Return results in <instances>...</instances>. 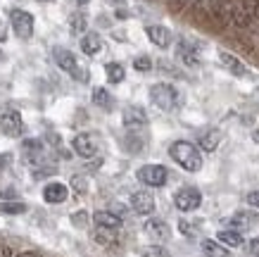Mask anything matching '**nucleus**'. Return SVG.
<instances>
[{"mask_svg": "<svg viewBox=\"0 0 259 257\" xmlns=\"http://www.w3.org/2000/svg\"><path fill=\"white\" fill-rule=\"evenodd\" d=\"M169 155L181 169L186 171H200L202 167V155H200V148L193 145L190 140H176L169 145Z\"/></svg>", "mask_w": 259, "mask_h": 257, "instance_id": "f257e3e1", "label": "nucleus"}, {"mask_svg": "<svg viewBox=\"0 0 259 257\" xmlns=\"http://www.w3.org/2000/svg\"><path fill=\"white\" fill-rule=\"evenodd\" d=\"M150 102L162 112H171L179 105V91L169 84H155L150 86Z\"/></svg>", "mask_w": 259, "mask_h": 257, "instance_id": "f03ea898", "label": "nucleus"}, {"mask_svg": "<svg viewBox=\"0 0 259 257\" xmlns=\"http://www.w3.org/2000/svg\"><path fill=\"white\" fill-rule=\"evenodd\" d=\"M174 205H176V210H181V212H193L202 205V193L193 186H183L174 193Z\"/></svg>", "mask_w": 259, "mask_h": 257, "instance_id": "7ed1b4c3", "label": "nucleus"}, {"mask_svg": "<svg viewBox=\"0 0 259 257\" xmlns=\"http://www.w3.org/2000/svg\"><path fill=\"white\" fill-rule=\"evenodd\" d=\"M169 179V171L162 167V164H145L138 169V181L145 183L150 188H162Z\"/></svg>", "mask_w": 259, "mask_h": 257, "instance_id": "20e7f679", "label": "nucleus"}, {"mask_svg": "<svg viewBox=\"0 0 259 257\" xmlns=\"http://www.w3.org/2000/svg\"><path fill=\"white\" fill-rule=\"evenodd\" d=\"M53 57H55V62L60 69H64L67 74H71V77L79 79V81H86V71H81L76 57H74L67 48H55V50H53Z\"/></svg>", "mask_w": 259, "mask_h": 257, "instance_id": "39448f33", "label": "nucleus"}, {"mask_svg": "<svg viewBox=\"0 0 259 257\" xmlns=\"http://www.w3.org/2000/svg\"><path fill=\"white\" fill-rule=\"evenodd\" d=\"M10 24H12V31L19 39H31L33 36V15L26 10H12L10 12Z\"/></svg>", "mask_w": 259, "mask_h": 257, "instance_id": "423d86ee", "label": "nucleus"}, {"mask_svg": "<svg viewBox=\"0 0 259 257\" xmlns=\"http://www.w3.org/2000/svg\"><path fill=\"white\" fill-rule=\"evenodd\" d=\"M259 8V0H236V8H233V24L245 29L250 26L254 15H257Z\"/></svg>", "mask_w": 259, "mask_h": 257, "instance_id": "0eeeda50", "label": "nucleus"}, {"mask_svg": "<svg viewBox=\"0 0 259 257\" xmlns=\"http://www.w3.org/2000/svg\"><path fill=\"white\" fill-rule=\"evenodd\" d=\"M22 131H24L22 115L17 109H3L0 112V133H5L10 138H17V136H22Z\"/></svg>", "mask_w": 259, "mask_h": 257, "instance_id": "6e6552de", "label": "nucleus"}, {"mask_svg": "<svg viewBox=\"0 0 259 257\" xmlns=\"http://www.w3.org/2000/svg\"><path fill=\"white\" fill-rule=\"evenodd\" d=\"M71 148L79 157L83 160H91V157L98 155V138H95L93 133H79V136H74L71 140Z\"/></svg>", "mask_w": 259, "mask_h": 257, "instance_id": "1a4fd4ad", "label": "nucleus"}, {"mask_svg": "<svg viewBox=\"0 0 259 257\" xmlns=\"http://www.w3.org/2000/svg\"><path fill=\"white\" fill-rule=\"evenodd\" d=\"M131 210H134L136 214H141V217L152 214V212H155V198H152V193H150V191H136V193L131 195Z\"/></svg>", "mask_w": 259, "mask_h": 257, "instance_id": "9d476101", "label": "nucleus"}, {"mask_svg": "<svg viewBox=\"0 0 259 257\" xmlns=\"http://www.w3.org/2000/svg\"><path fill=\"white\" fill-rule=\"evenodd\" d=\"M121 119H124V126L128 129V131H138V129H143V126L148 124V115H145V109L136 107V105L126 107L124 115H121Z\"/></svg>", "mask_w": 259, "mask_h": 257, "instance_id": "9b49d317", "label": "nucleus"}, {"mask_svg": "<svg viewBox=\"0 0 259 257\" xmlns=\"http://www.w3.org/2000/svg\"><path fill=\"white\" fill-rule=\"evenodd\" d=\"M67 195H69V188H67V183H60V181H50V183H46V188H43V200L50 205L64 203Z\"/></svg>", "mask_w": 259, "mask_h": 257, "instance_id": "f8f14e48", "label": "nucleus"}, {"mask_svg": "<svg viewBox=\"0 0 259 257\" xmlns=\"http://www.w3.org/2000/svg\"><path fill=\"white\" fill-rule=\"evenodd\" d=\"M143 229H145V234H148L152 241H157V243L169 241V236H171L169 224H166V222H162V219H148Z\"/></svg>", "mask_w": 259, "mask_h": 257, "instance_id": "ddd939ff", "label": "nucleus"}, {"mask_svg": "<svg viewBox=\"0 0 259 257\" xmlns=\"http://www.w3.org/2000/svg\"><path fill=\"white\" fill-rule=\"evenodd\" d=\"M145 33H148V39L152 41L157 48H169V46H171V31H169L166 26L152 24V26H148V29H145Z\"/></svg>", "mask_w": 259, "mask_h": 257, "instance_id": "4468645a", "label": "nucleus"}, {"mask_svg": "<svg viewBox=\"0 0 259 257\" xmlns=\"http://www.w3.org/2000/svg\"><path fill=\"white\" fill-rule=\"evenodd\" d=\"M176 55H179V60L183 64H188V67H197L200 64V55L193 46H190L188 41H181L179 48H176Z\"/></svg>", "mask_w": 259, "mask_h": 257, "instance_id": "2eb2a0df", "label": "nucleus"}, {"mask_svg": "<svg viewBox=\"0 0 259 257\" xmlns=\"http://www.w3.org/2000/svg\"><path fill=\"white\" fill-rule=\"evenodd\" d=\"M93 222L98 226H102V229H114V231H119V226H121V217H119V214H114V212H110V210L95 212Z\"/></svg>", "mask_w": 259, "mask_h": 257, "instance_id": "dca6fc26", "label": "nucleus"}, {"mask_svg": "<svg viewBox=\"0 0 259 257\" xmlns=\"http://www.w3.org/2000/svg\"><path fill=\"white\" fill-rule=\"evenodd\" d=\"M219 60H221V64H224V67L231 71V74H236V77H245V74H247V67H245V64L238 60L236 55L226 53V50H221V53H219Z\"/></svg>", "mask_w": 259, "mask_h": 257, "instance_id": "f3484780", "label": "nucleus"}, {"mask_svg": "<svg viewBox=\"0 0 259 257\" xmlns=\"http://www.w3.org/2000/svg\"><path fill=\"white\" fill-rule=\"evenodd\" d=\"M217 241L224 243L226 248H240L243 245V234L236 231V229H224V231L217 234Z\"/></svg>", "mask_w": 259, "mask_h": 257, "instance_id": "a211bd4d", "label": "nucleus"}, {"mask_svg": "<svg viewBox=\"0 0 259 257\" xmlns=\"http://www.w3.org/2000/svg\"><path fill=\"white\" fill-rule=\"evenodd\" d=\"M81 50H83L88 57H95V55L102 50V39L98 33H86V36L81 39Z\"/></svg>", "mask_w": 259, "mask_h": 257, "instance_id": "6ab92c4d", "label": "nucleus"}, {"mask_svg": "<svg viewBox=\"0 0 259 257\" xmlns=\"http://www.w3.org/2000/svg\"><path fill=\"white\" fill-rule=\"evenodd\" d=\"M200 248H202V252L207 257H228V248L219 241H202Z\"/></svg>", "mask_w": 259, "mask_h": 257, "instance_id": "aec40b11", "label": "nucleus"}, {"mask_svg": "<svg viewBox=\"0 0 259 257\" xmlns=\"http://www.w3.org/2000/svg\"><path fill=\"white\" fill-rule=\"evenodd\" d=\"M93 241L98 243V245L110 248V245H114V241H117V231H114V229H102V226H98L93 234Z\"/></svg>", "mask_w": 259, "mask_h": 257, "instance_id": "412c9836", "label": "nucleus"}, {"mask_svg": "<svg viewBox=\"0 0 259 257\" xmlns=\"http://www.w3.org/2000/svg\"><path fill=\"white\" fill-rule=\"evenodd\" d=\"M254 222H259V217L257 214H247V212H236L231 219H226V224H231L233 229H247Z\"/></svg>", "mask_w": 259, "mask_h": 257, "instance_id": "4be33fe9", "label": "nucleus"}, {"mask_svg": "<svg viewBox=\"0 0 259 257\" xmlns=\"http://www.w3.org/2000/svg\"><path fill=\"white\" fill-rule=\"evenodd\" d=\"M219 143H221V133L219 131H207L202 138H200L197 145H200L204 153H214V150L219 148Z\"/></svg>", "mask_w": 259, "mask_h": 257, "instance_id": "5701e85b", "label": "nucleus"}, {"mask_svg": "<svg viewBox=\"0 0 259 257\" xmlns=\"http://www.w3.org/2000/svg\"><path fill=\"white\" fill-rule=\"evenodd\" d=\"M86 26H88V19L83 12H71L69 15V31L74 33V36H79V33L86 31Z\"/></svg>", "mask_w": 259, "mask_h": 257, "instance_id": "b1692460", "label": "nucleus"}, {"mask_svg": "<svg viewBox=\"0 0 259 257\" xmlns=\"http://www.w3.org/2000/svg\"><path fill=\"white\" fill-rule=\"evenodd\" d=\"M105 74H107V81H110V84H121L124 77H126L124 67H121L119 62H107L105 64Z\"/></svg>", "mask_w": 259, "mask_h": 257, "instance_id": "393cba45", "label": "nucleus"}, {"mask_svg": "<svg viewBox=\"0 0 259 257\" xmlns=\"http://www.w3.org/2000/svg\"><path fill=\"white\" fill-rule=\"evenodd\" d=\"M221 5H224V0H197V10H200L204 17H212V19L217 17Z\"/></svg>", "mask_w": 259, "mask_h": 257, "instance_id": "a878e982", "label": "nucleus"}, {"mask_svg": "<svg viewBox=\"0 0 259 257\" xmlns=\"http://www.w3.org/2000/svg\"><path fill=\"white\" fill-rule=\"evenodd\" d=\"M93 102L98 105V107L102 109H110L112 107V95L107 88H95L93 91Z\"/></svg>", "mask_w": 259, "mask_h": 257, "instance_id": "bb28decb", "label": "nucleus"}, {"mask_svg": "<svg viewBox=\"0 0 259 257\" xmlns=\"http://www.w3.org/2000/svg\"><path fill=\"white\" fill-rule=\"evenodd\" d=\"M141 257H171V255H169L166 248H162L159 243H155V245H145V248L141 250Z\"/></svg>", "mask_w": 259, "mask_h": 257, "instance_id": "cd10ccee", "label": "nucleus"}, {"mask_svg": "<svg viewBox=\"0 0 259 257\" xmlns=\"http://www.w3.org/2000/svg\"><path fill=\"white\" fill-rule=\"evenodd\" d=\"M0 212H5V214H22V212H26V205L24 203H3L0 205Z\"/></svg>", "mask_w": 259, "mask_h": 257, "instance_id": "c85d7f7f", "label": "nucleus"}, {"mask_svg": "<svg viewBox=\"0 0 259 257\" xmlns=\"http://www.w3.org/2000/svg\"><path fill=\"white\" fill-rule=\"evenodd\" d=\"M134 67L138 71H150L152 69V60H150L148 55H141V57H136L134 60Z\"/></svg>", "mask_w": 259, "mask_h": 257, "instance_id": "c756f323", "label": "nucleus"}, {"mask_svg": "<svg viewBox=\"0 0 259 257\" xmlns=\"http://www.w3.org/2000/svg\"><path fill=\"white\" fill-rule=\"evenodd\" d=\"M179 229H181V234H186V236H197V226H193L190 222H186V219L179 222Z\"/></svg>", "mask_w": 259, "mask_h": 257, "instance_id": "7c9ffc66", "label": "nucleus"}, {"mask_svg": "<svg viewBox=\"0 0 259 257\" xmlns=\"http://www.w3.org/2000/svg\"><path fill=\"white\" fill-rule=\"evenodd\" d=\"M166 3H169V10H171V12H181L183 8H188L193 0H166Z\"/></svg>", "mask_w": 259, "mask_h": 257, "instance_id": "2f4dec72", "label": "nucleus"}, {"mask_svg": "<svg viewBox=\"0 0 259 257\" xmlns=\"http://www.w3.org/2000/svg\"><path fill=\"white\" fill-rule=\"evenodd\" d=\"M71 183H74V191H76V193H83V191H86V179H83V176H74Z\"/></svg>", "mask_w": 259, "mask_h": 257, "instance_id": "473e14b6", "label": "nucleus"}, {"mask_svg": "<svg viewBox=\"0 0 259 257\" xmlns=\"http://www.w3.org/2000/svg\"><path fill=\"white\" fill-rule=\"evenodd\" d=\"M86 219H88L86 212H74V214H71V222L76 226H86Z\"/></svg>", "mask_w": 259, "mask_h": 257, "instance_id": "72a5a7b5", "label": "nucleus"}, {"mask_svg": "<svg viewBox=\"0 0 259 257\" xmlns=\"http://www.w3.org/2000/svg\"><path fill=\"white\" fill-rule=\"evenodd\" d=\"M247 203H250V207H257V210H259V191L247 193Z\"/></svg>", "mask_w": 259, "mask_h": 257, "instance_id": "f704fd0d", "label": "nucleus"}, {"mask_svg": "<svg viewBox=\"0 0 259 257\" xmlns=\"http://www.w3.org/2000/svg\"><path fill=\"white\" fill-rule=\"evenodd\" d=\"M247 248H250V252L254 257H259V238H254V241H250V245H247Z\"/></svg>", "mask_w": 259, "mask_h": 257, "instance_id": "c9c22d12", "label": "nucleus"}, {"mask_svg": "<svg viewBox=\"0 0 259 257\" xmlns=\"http://www.w3.org/2000/svg\"><path fill=\"white\" fill-rule=\"evenodd\" d=\"M0 257H12V250H10V245L0 243Z\"/></svg>", "mask_w": 259, "mask_h": 257, "instance_id": "e433bc0d", "label": "nucleus"}, {"mask_svg": "<svg viewBox=\"0 0 259 257\" xmlns=\"http://www.w3.org/2000/svg\"><path fill=\"white\" fill-rule=\"evenodd\" d=\"M17 257H40V252H33V250H26V252H19Z\"/></svg>", "mask_w": 259, "mask_h": 257, "instance_id": "4c0bfd02", "label": "nucleus"}, {"mask_svg": "<svg viewBox=\"0 0 259 257\" xmlns=\"http://www.w3.org/2000/svg\"><path fill=\"white\" fill-rule=\"evenodd\" d=\"M5 39H8V31H5V26H0V43H5Z\"/></svg>", "mask_w": 259, "mask_h": 257, "instance_id": "58836bf2", "label": "nucleus"}, {"mask_svg": "<svg viewBox=\"0 0 259 257\" xmlns=\"http://www.w3.org/2000/svg\"><path fill=\"white\" fill-rule=\"evenodd\" d=\"M76 3H79V5H88V3H91V0H76Z\"/></svg>", "mask_w": 259, "mask_h": 257, "instance_id": "ea45409f", "label": "nucleus"}, {"mask_svg": "<svg viewBox=\"0 0 259 257\" xmlns=\"http://www.w3.org/2000/svg\"><path fill=\"white\" fill-rule=\"evenodd\" d=\"M110 3H121V0H110Z\"/></svg>", "mask_w": 259, "mask_h": 257, "instance_id": "a19ab883", "label": "nucleus"}, {"mask_svg": "<svg viewBox=\"0 0 259 257\" xmlns=\"http://www.w3.org/2000/svg\"><path fill=\"white\" fill-rule=\"evenodd\" d=\"M48 3H50V0H48Z\"/></svg>", "mask_w": 259, "mask_h": 257, "instance_id": "79ce46f5", "label": "nucleus"}]
</instances>
